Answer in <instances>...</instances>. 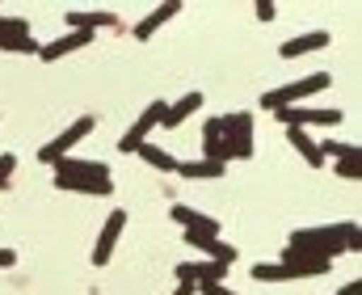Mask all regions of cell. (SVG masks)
Segmentation results:
<instances>
[{"mask_svg": "<svg viewBox=\"0 0 362 295\" xmlns=\"http://www.w3.org/2000/svg\"><path fill=\"white\" fill-rule=\"evenodd\" d=\"M223 127V165L228 161H249L253 156V114L240 110V114H228L219 118Z\"/></svg>", "mask_w": 362, "mask_h": 295, "instance_id": "4", "label": "cell"}, {"mask_svg": "<svg viewBox=\"0 0 362 295\" xmlns=\"http://www.w3.org/2000/svg\"><path fill=\"white\" fill-rule=\"evenodd\" d=\"M333 85V76L329 72H308V76H299V81H291V85H282V89H270V93H262V110H286V105H303L308 98H316V93H325Z\"/></svg>", "mask_w": 362, "mask_h": 295, "instance_id": "3", "label": "cell"}, {"mask_svg": "<svg viewBox=\"0 0 362 295\" xmlns=\"http://www.w3.org/2000/svg\"><path fill=\"white\" fill-rule=\"evenodd\" d=\"M89 42H93V34H81V30H68V34H59L55 42L38 47V59H42V64H59V59H68L72 51L89 47Z\"/></svg>", "mask_w": 362, "mask_h": 295, "instance_id": "12", "label": "cell"}, {"mask_svg": "<svg viewBox=\"0 0 362 295\" xmlns=\"http://www.w3.org/2000/svg\"><path fill=\"white\" fill-rule=\"evenodd\" d=\"M198 110H202V93L194 89V93L177 98L173 105H165V118H160V127H165V131H173V127H181V122H189Z\"/></svg>", "mask_w": 362, "mask_h": 295, "instance_id": "16", "label": "cell"}, {"mask_svg": "<svg viewBox=\"0 0 362 295\" xmlns=\"http://www.w3.org/2000/svg\"><path fill=\"white\" fill-rule=\"evenodd\" d=\"M122 228H127V211H122V207L101 219V232H97V241H93V258H89L93 266H105V262L114 258V249H118V241H122Z\"/></svg>", "mask_w": 362, "mask_h": 295, "instance_id": "6", "label": "cell"}, {"mask_svg": "<svg viewBox=\"0 0 362 295\" xmlns=\"http://www.w3.org/2000/svg\"><path fill=\"white\" fill-rule=\"evenodd\" d=\"M337 178H346V182H358V178H362V156L337 161Z\"/></svg>", "mask_w": 362, "mask_h": 295, "instance_id": "23", "label": "cell"}, {"mask_svg": "<svg viewBox=\"0 0 362 295\" xmlns=\"http://www.w3.org/2000/svg\"><path fill=\"white\" fill-rule=\"evenodd\" d=\"M173 295H198V287H173Z\"/></svg>", "mask_w": 362, "mask_h": 295, "instance_id": "29", "label": "cell"}, {"mask_svg": "<svg viewBox=\"0 0 362 295\" xmlns=\"http://www.w3.org/2000/svg\"><path fill=\"white\" fill-rule=\"evenodd\" d=\"M198 291H202V295H236V291H228V287H223V283H202V287H198Z\"/></svg>", "mask_w": 362, "mask_h": 295, "instance_id": "26", "label": "cell"}, {"mask_svg": "<svg viewBox=\"0 0 362 295\" xmlns=\"http://www.w3.org/2000/svg\"><path fill=\"white\" fill-rule=\"evenodd\" d=\"M177 13H181V0H165V4H156V8H152V13L135 25V42H148L152 34H160V30H165Z\"/></svg>", "mask_w": 362, "mask_h": 295, "instance_id": "14", "label": "cell"}, {"mask_svg": "<svg viewBox=\"0 0 362 295\" xmlns=\"http://www.w3.org/2000/svg\"><path fill=\"white\" fill-rule=\"evenodd\" d=\"M316 148H320V156H325V161H329V156H333V161H350V156H362L358 144H337V139H325V144H316Z\"/></svg>", "mask_w": 362, "mask_h": 295, "instance_id": "22", "label": "cell"}, {"mask_svg": "<svg viewBox=\"0 0 362 295\" xmlns=\"http://www.w3.org/2000/svg\"><path fill=\"white\" fill-rule=\"evenodd\" d=\"M202 161L223 165V127H219V118H206L202 122Z\"/></svg>", "mask_w": 362, "mask_h": 295, "instance_id": "19", "label": "cell"}, {"mask_svg": "<svg viewBox=\"0 0 362 295\" xmlns=\"http://www.w3.org/2000/svg\"><path fill=\"white\" fill-rule=\"evenodd\" d=\"M337 295H362V283H358V279H350L346 287H337Z\"/></svg>", "mask_w": 362, "mask_h": 295, "instance_id": "28", "label": "cell"}, {"mask_svg": "<svg viewBox=\"0 0 362 295\" xmlns=\"http://www.w3.org/2000/svg\"><path fill=\"white\" fill-rule=\"evenodd\" d=\"M169 219L181 224L185 232H198V236H219V228H223L215 215H202V211H194V207H185V202H177V207L169 211Z\"/></svg>", "mask_w": 362, "mask_h": 295, "instance_id": "11", "label": "cell"}, {"mask_svg": "<svg viewBox=\"0 0 362 295\" xmlns=\"http://www.w3.org/2000/svg\"><path fill=\"white\" fill-rule=\"evenodd\" d=\"M8 266H17V253L13 249H0V270H8Z\"/></svg>", "mask_w": 362, "mask_h": 295, "instance_id": "27", "label": "cell"}, {"mask_svg": "<svg viewBox=\"0 0 362 295\" xmlns=\"http://www.w3.org/2000/svg\"><path fill=\"white\" fill-rule=\"evenodd\" d=\"M135 156H139L144 165H152L156 173H177V156H169V152H165L160 144H152V139H148V144H139V148H135Z\"/></svg>", "mask_w": 362, "mask_h": 295, "instance_id": "20", "label": "cell"}, {"mask_svg": "<svg viewBox=\"0 0 362 295\" xmlns=\"http://www.w3.org/2000/svg\"><path fill=\"white\" fill-rule=\"evenodd\" d=\"M51 169H55V190H64V195H89V198L114 195V173L101 161H72V156H64Z\"/></svg>", "mask_w": 362, "mask_h": 295, "instance_id": "2", "label": "cell"}, {"mask_svg": "<svg viewBox=\"0 0 362 295\" xmlns=\"http://www.w3.org/2000/svg\"><path fill=\"white\" fill-rule=\"evenodd\" d=\"M333 38H329V30H308V34H299V38H291V42H282V59H299V55H312V51H325Z\"/></svg>", "mask_w": 362, "mask_h": 295, "instance_id": "15", "label": "cell"}, {"mask_svg": "<svg viewBox=\"0 0 362 295\" xmlns=\"http://www.w3.org/2000/svg\"><path fill=\"white\" fill-rule=\"evenodd\" d=\"M253 13H257V21H274V17H278V4H274V0H257Z\"/></svg>", "mask_w": 362, "mask_h": 295, "instance_id": "25", "label": "cell"}, {"mask_svg": "<svg viewBox=\"0 0 362 295\" xmlns=\"http://www.w3.org/2000/svg\"><path fill=\"white\" fill-rule=\"evenodd\" d=\"M64 21H68V30H81V34H97L101 25H118V17L110 8H68Z\"/></svg>", "mask_w": 362, "mask_h": 295, "instance_id": "13", "label": "cell"}, {"mask_svg": "<svg viewBox=\"0 0 362 295\" xmlns=\"http://www.w3.org/2000/svg\"><path fill=\"white\" fill-rule=\"evenodd\" d=\"M286 144L303 156V165H308V169H325V156H320V148H316V139H312L308 131L291 127V131H286Z\"/></svg>", "mask_w": 362, "mask_h": 295, "instance_id": "17", "label": "cell"}, {"mask_svg": "<svg viewBox=\"0 0 362 295\" xmlns=\"http://www.w3.org/2000/svg\"><path fill=\"white\" fill-rule=\"evenodd\" d=\"M165 105H169V101H152V105H148V110L127 127V135L118 139V152H127V156H131L139 144H148V135H152V131L160 127V118H165Z\"/></svg>", "mask_w": 362, "mask_h": 295, "instance_id": "8", "label": "cell"}, {"mask_svg": "<svg viewBox=\"0 0 362 295\" xmlns=\"http://www.w3.org/2000/svg\"><path fill=\"white\" fill-rule=\"evenodd\" d=\"M13 169H17V156H13V152H0V195L8 190V178H13Z\"/></svg>", "mask_w": 362, "mask_h": 295, "instance_id": "24", "label": "cell"}, {"mask_svg": "<svg viewBox=\"0 0 362 295\" xmlns=\"http://www.w3.org/2000/svg\"><path fill=\"white\" fill-rule=\"evenodd\" d=\"M286 249L303 253V258H320V262H333L341 253H354L358 249V224L346 219V224H320V228H295Z\"/></svg>", "mask_w": 362, "mask_h": 295, "instance_id": "1", "label": "cell"}, {"mask_svg": "<svg viewBox=\"0 0 362 295\" xmlns=\"http://www.w3.org/2000/svg\"><path fill=\"white\" fill-rule=\"evenodd\" d=\"M177 173L185 182H215L228 173V165H215V161H177Z\"/></svg>", "mask_w": 362, "mask_h": 295, "instance_id": "18", "label": "cell"}, {"mask_svg": "<svg viewBox=\"0 0 362 295\" xmlns=\"http://www.w3.org/2000/svg\"><path fill=\"white\" fill-rule=\"evenodd\" d=\"M223 279H228V266H219V262H194V287L223 283Z\"/></svg>", "mask_w": 362, "mask_h": 295, "instance_id": "21", "label": "cell"}, {"mask_svg": "<svg viewBox=\"0 0 362 295\" xmlns=\"http://www.w3.org/2000/svg\"><path fill=\"white\" fill-rule=\"evenodd\" d=\"M274 118H278V122H286V131H291V127L308 131V127H337V122H341V110H316V105H286V110H278Z\"/></svg>", "mask_w": 362, "mask_h": 295, "instance_id": "7", "label": "cell"}, {"mask_svg": "<svg viewBox=\"0 0 362 295\" xmlns=\"http://www.w3.org/2000/svg\"><path fill=\"white\" fill-rule=\"evenodd\" d=\"M185 245L189 249H198L202 253V262H219V266H236V245H228V241H219V236H198V232H185Z\"/></svg>", "mask_w": 362, "mask_h": 295, "instance_id": "10", "label": "cell"}, {"mask_svg": "<svg viewBox=\"0 0 362 295\" xmlns=\"http://www.w3.org/2000/svg\"><path fill=\"white\" fill-rule=\"evenodd\" d=\"M93 127H97V118H93V114H81L72 127H64L55 139H47V144L38 148V161H42V165H55V161H64V156H68V152H72L81 139H89Z\"/></svg>", "mask_w": 362, "mask_h": 295, "instance_id": "5", "label": "cell"}, {"mask_svg": "<svg viewBox=\"0 0 362 295\" xmlns=\"http://www.w3.org/2000/svg\"><path fill=\"white\" fill-rule=\"evenodd\" d=\"M0 51H13V55H38V42H34L25 17H0Z\"/></svg>", "mask_w": 362, "mask_h": 295, "instance_id": "9", "label": "cell"}]
</instances>
